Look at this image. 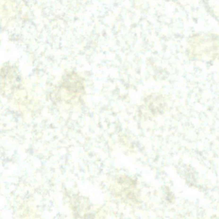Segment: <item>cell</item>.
Returning <instances> with one entry per match:
<instances>
[{
	"mask_svg": "<svg viewBox=\"0 0 219 219\" xmlns=\"http://www.w3.org/2000/svg\"><path fill=\"white\" fill-rule=\"evenodd\" d=\"M189 56L198 60L212 61L218 56V39L203 36L193 39L188 48Z\"/></svg>",
	"mask_w": 219,
	"mask_h": 219,
	"instance_id": "obj_1",
	"label": "cell"
},
{
	"mask_svg": "<svg viewBox=\"0 0 219 219\" xmlns=\"http://www.w3.org/2000/svg\"><path fill=\"white\" fill-rule=\"evenodd\" d=\"M167 104L161 95L152 94L144 100L141 107L143 113H151L153 115L163 113L166 110Z\"/></svg>",
	"mask_w": 219,
	"mask_h": 219,
	"instance_id": "obj_2",
	"label": "cell"
}]
</instances>
